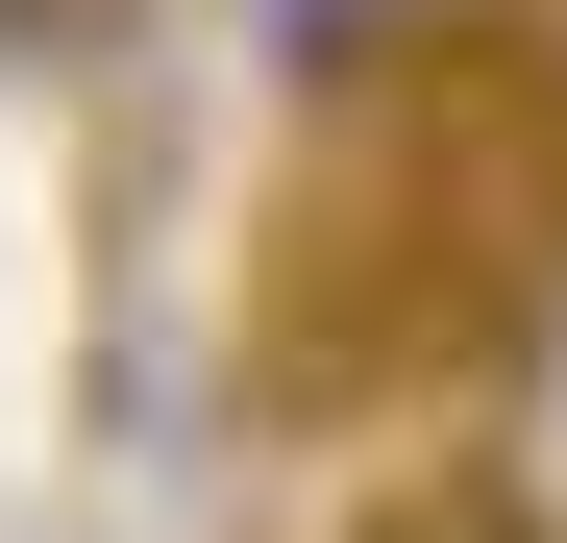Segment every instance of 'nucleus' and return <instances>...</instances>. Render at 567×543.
<instances>
[{
  "label": "nucleus",
  "instance_id": "nucleus-1",
  "mask_svg": "<svg viewBox=\"0 0 567 543\" xmlns=\"http://www.w3.org/2000/svg\"><path fill=\"white\" fill-rule=\"evenodd\" d=\"M321 543H543V519H518L494 470H370V494H346Z\"/></svg>",
  "mask_w": 567,
  "mask_h": 543
}]
</instances>
